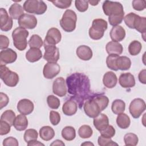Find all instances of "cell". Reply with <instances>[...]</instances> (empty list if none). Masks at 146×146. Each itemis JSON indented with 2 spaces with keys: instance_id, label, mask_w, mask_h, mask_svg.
Masks as SVG:
<instances>
[{
  "instance_id": "cell-1",
  "label": "cell",
  "mask_w": 146,
  "mask_h": 146,
  "mask_svg": "<svg viewBox=\"0 0 146 146\" xmlns=\"http://www.w3.org/2000/svg\"><path fill=\"white\" fill-rule=\"evenodd\" d=\"M68 92L72 95L71 99L75 100L81 108L84 102L92 97L90 90V81L87 76L83 73L75 72L66 79Z\"/></svg>"
},
{
  "instance_id": "cell-2",
  "label": "cell",
  "mask_w": 146,
  "mask_h": 146,
  "mask_svg": "<svg viewBox=\"0 0 146 146\" xmlns=\"http://www.w3.org/2000/svg\"><path fill=\"white\" fill-rule=\"evenodd\" d=\"M104 13L108 16V22L115 26L121 23L124 19V11L123 5L118 2L105 1L102 6Z\"/></svg>"
},
{
  "instance_id": "cell-3",
  "label": "cell",
  "mask_w": 146,
  "mask_h": 146,
  "mask_svg": "<svg viewBox=\"0 0 146 146\" xmlns=\"http://www.w3.org/2000/svg\"><path fill=\"white\" fill-rule=\"evenodd\" d=\"M29 33L25 29L21 27H17L12 33V38L15 47L19 51L25 50L27 45V38Z\"/></svg>"
},
{
  "instance_id": "cell-4",
  "label": "cell",
  "mask_w": 146,
  "mask_h": 146,
  "mask_svg": "<svg viewBox=\"0 0 146 146\" xmlns=\"http://www.w3.org/2000/svg\"><path fill=\"white\" fill-rule=\"evenodd\" d=\"M107 27L108 24L106 21L101 18L95 19L89 29L90 37L94 40L100 39L103 36L104 31L107 29Z\"/></svg>"
},
{
  "instance_id": "cell-5",
  "label": "cell",
  "mask_w": 146,
  "mask_h": 146,
  "mask_svg": "<svg viewBox=\"0 0 146 146\" xmlns=\"http://www.w3.org/2000/svg\"><path fill=\"white\" fill-rule=\"evenodd\" d=\"M76 21L77 16L75 12L73 10L67 9L64 13L59 23L64 31L70 33L75 30Z\"/></svg>"
},
{
  "instance_id": "cell-6",
  "label": "cell",
  "mask_w": 146,
  "mask_h": 146,
  "mask_svg": "<svg viewBox=\"0 0 146 146\" xmlns=\"http://www.w3.org/2000/svg\"><path fill=\"white\" fill-rule=\"evenodd\" d=\"M0 78L3 83L9 87H15L19 82V76L3 64H0Z\"/></svg>"
},
{
  "instance_id": "cell-7",
  "label": "cell",
  "mask_w": 146,
  "mask_h": 146,
  "mask_svg": "<svg viewBox=\"0 0 146 146\" xmlns=\"http://www.w3.org/2000/svg\"><path fill=\"white\" fill-rule=\"evenodd\" d=\"M23 9L29 13L41 15L47 10V5L40 0H27L23 3Z\"/></svg>"
},
{
  "instance_id": "cell-8",
  "label": "cell",
  "mask_w": 146,
  "mask_h": 146,
  "mask_svg": "<svg viewBox=\"0 0 146 146\" xmlns=\"http://www.w3.org/2000/svg\"><path fill=\"white\" fill-rule=\"evenodd\" d=\"M94 96L87 99L83 104L85 113L91 118L95 117L102 112L99 106L94 99Z\"/></svg>"
},
{
  "instance_id": "cell-9",
  "label": "cell",
  "mask_w": 146,
  "mask_h": 146,
  "mask_svg": "<svg viewBox=\"0 0 146 146\" xmlns=\"http://www.w3.org/2000/svg\"><path fill=\"white\" fill-rule=\"evenodd\" d=\"M145 103L144 100L141 98L134 99L131 102L129 106V112L135 119L139 118L145 110Z\"/></svg>"
},
{
  "instance_id": "cell-10",
  "label": "cell",
  "mask_w": 146,
  "mask_h": 146,
  "mask_svg": "<svg viewBox=\"0 0 146 146\" xmlns=\"http://www.w3.org/2000/svg\"><path fill=\"white\" fill-rule=\"evenodd\" d=\"M45 52L43 55L44 60L50 63H56L59 59V50L55 45L43 43Z\"/></svg>"
},
{
  "instance_id": "cell-11",
  "label": "cell",
  "mask_w": 146,
  "mask_h": 146,
  "mask_svg": "<svg viewBox=\"0 0 146 146\" xmlns=\"http://www.w3.org/2000/svg\"><path fill=\"white\" fill-rule=\"evenodd\" d=\"M18 23L21 27L25 29H33L37 25V19L33 15L24 14L19 18Z\"/></svg>"
},
{
  "instance_id": "cell-12",
  "label": "cell",
  "mask_w": 146,
  "mask_h": 146,
  "mask_svg": "<svg viewBox=\"0 0 146 146\" xmlns=\"http://www.w3.org/2000/svg\"><path fill=\"white\" fill-rule=\"evenodd\" d=\"M60 71V67L56 63L47 62L43 67V74L45 78L51 79Z\"/></svg>"
},
{
  "instance_id": "cell-13",
  "label": "cell",
  "mask_w": 146,
  "mask_h": 146,
  "mask_svg": "<svg viewBox=\"0 0 146 146\" xmlns=\"http://www.w3.org/2000/svg\"><path fill=\"white\" fill-rule=\"evenodd\" d=\"M62 39V34L60 31L55 27L50 29L46 34L44 43L55 45L59 43Z\"/></svg>"
},
{
  "instance_id": "cell-14",
  "label": "cell",
  "mask_w": 146,
  "mask_h": 146,
  "mask_svg": "<svg viewBox=\"0 0 146 146\" xmlns=\"http://www.w3.org/2000/svg\"><path fill=\"white\" fill-rule=\"evenodd\" d=\"M67 87L65 80L62 77H59L55 79L52 84L53 93L60 97L64 96L67 93Z\"/></svg>"
},
{
  "instance_id": "cell-15",
  "label": "cell",
  "mask_w": 146,
  "mask_h": 146,
  "mask_svg": "<svg viewBox=\"0 0 146 146\" xmlns=\"http://www.w3.org/2000/svg\"><path fill=\"white\" fill-rule=\"evenodd\" d=\"M13 19L9 17L7 11L3 9H0V29L2 31H8L12 29Z\"/></svg>"
},
{
  "instance_id": "cell-16",
  "label": "cell",
  "mask_w": 146,
  "mask_h": 146,
  "mask_svg": "<svg viewBox=\"0 0 146 146\" xmlns=\"http://www.w3.org/2000/svg\"><path fill=\"white\" fill-rule=\"evenodd\" d=\"M17 58V52L11 48H6L0 52V63L5 65L14 63Z\"/></svg>"
},
{
  "instance_id": "cell-17",
  "label": "cell",
  "mask_w": 146,
  "mask_h": 146,
  "mask_svg": "<svg viewBox=\"0 0 146 146\" xmlns=\"http://www.w3.org/2000/svg\"><path fill=\"white\" fill-rule=\"evenodd\" d=\"M17 110L21 114L27 115L32 113L34 110V103L29 99H23L20 100L17 104Z\"/></svg>"
},
{
  "instance_id": "cell-18",
  "label": "cell",
  "mask_w": 146,
  "mask_h": 146,
  "mask_svg": "<svg viewBox=\"0 0 146 146\" xmlns=\"http://www.w3.org/2000/svg\"><path fill=\"white\" fill-rule=\"evenodd\" d=\"M120 85L125 88H132L135 85V79L134 76L130 72L121 74L119 78Z\"/></svg>"
},
{
  "instance_id": "cell-19",
  "label": "cell",
  "mask_w": 146,
  "mask_h": 146,
  "mask_svg": "<svg viewBox=\"0 0 146 146\" xmlns=\"http://www.w3.org/2000/svg\"><path fill=\"white\" fill-rule=\"evenodd\" d=\"M110 35L113 42H119L122 41L125 36V29L119 25L113 26L110 31Z\"/></svg>"
},
{
  "instance_id": "cell-20",
  "label": "cell",
  "mask_w": 146,
  "mask_h": 146,
  "mask_svg": "<svg viewBox=\"0 0 146 146\" xmlns=\"http://www.w3.org/2000/svg\"><path fill=\"white\" fill-rule=\"evenodd\" d=\"M93 123L96 129L100 132L109 125V119L106 115L100 113L94 117Z\"/></svg>"
},
{
  "instance_id": "cell-21",
  "label": "cell",
  "mask_w": 146,
  "mask_h": 146,
  "mask_svg": "<svg viewBox=\"0 0 146 146\" xmlns=\"http://www.w3.org/2000/svg\"><path fill=\"white\" fill-rule=\"evenodd\" d=\"M78 58L83 60H89L92 57V51L91 48L86 45L79 46L76 50Z\"/></svg>"
},
{
  "instance_id": "cell-22",
  "label": "cell",
  "mask_w": 146,
  "mask_h": 146,
  "mask_svg": "<svg viewBox=\"0 0 146 146\" xmlns=\"http://www.w3.org/2000/svg\"><path fill=\"white\" fill-rule=\"evenodd\" d=\"M77 110L78 104L72 99L67 100L62 106V111L67 116L74 115L77 112Z\"/></svg>"
},
{
  "instance_id": "cell-23",
  "label": "cell",
  "mask_w": 146,
  "mask_h": 146,
  "mask_svg": "<svg viewBox=\"0 0 146 146\" xmlns=\"http://www.w3.org/2000/svg\"><path fill=\"white\" fill-rule=\"evenodd\" d=\"M117 78L116 74L112 71H108L103 76V83L108 88H112L116 85Z\"/></svg>"
},
{
  "instance_id": "cell-24",
  "label": "cell",
  "mask_w": 146,
  "mask_h": 146,
  "mask_svg": "<svg viewBox=\"0 0 146 146\" xmlns=\"http://www.w3.org/2000/svg\"><path fill=\"white\" fill-rule=\"evenodd\" d=\"M106 50L107 52L109 54H115L119 55L123 51V47L121 44L117 42L111 41L107 43L106 46Z\"/></svg>"
},
{
  "instance_id": "cell-25",
  "label": "cell",
  "mask_w": 146,
  "mask_h": 146,
  "mask_svg": "<svg viewBox=\"0 0 146 146\" xmlns=\"http://www.w3.org/2000/svg\"><path fill=\"white\" fill-rule=\"evenodd\" d=\"M14 127L19 131L26 129L28 126V120L25 115H18L15 119L13 123Z\"/></svg>"
},
{
  "instance_id": "cell-26",
  "label": "cell",
  "mask_w": 146,
  "mask_h": 146,
  "mask_svg": "<svg viewBox=\"0 0 146 146\" xmlns=\"http://www.w3.org/2000/svg\"><path fill=\"white\" fill-rule=\"evenodd\" d=\"M9 13L12 18L14 19H19V18L24 14L23 7L17 3H14L11 5L9 9Z\"/></svg>"
},
{
  "instance_id": "cell-27",
  "label": "cell",
  "mask_w": 146,
  "mask_h": 146,
  "mask_svg": "<svg viewBox=\"0 0 146 146\" xmlns=\"http://www.w3.org/2000/svg\"><path fill=\"white\" fill-rule=\"evenodd\" d=\"M42 57V52L39 48H30L26 53V58L30 62H37Z\"/></svg>"
},
{
  "instance_id": "cell-28",
  "label": "cell",
  "mask_w": 146,
  "mask_h": 146,
  "mask_svg": "<svg viewBox=\"0 0 146 146\" xmlns=\"http://www.w3.org/2000/svg\"><path fill=\"white\" fill-rule=\"evenodd\" d=\"M39 136L44 141H49L53 139L55 132L53 128L50 126H43L39 129Z\"/></svg>"
},
{
  "instance_id": "cell-29",
  "label": "cell",
  "mask_w": 146,
  "mask_h": 146,
  "mask_svg": "<svg viewBox=\"0 0 146 146\" xmlns=\"http://www.w3.org/2000/svg\"><path fill=\"white\" fill-rule=\"evenodd\" d=\"M131 66V59L125 56H121L116 60V67L118 70L121 71L127 70L130 68Z\"/></svg>"
},
{
  "instance_id": "cell-30",
  "label": "cell",
  "mask_w": 146,
  "mask_h": 146,
  "mask_svg": "<svg viewBox=\"0 0 146 146\" xmlns=\"http://www.w3.org/2000/svg\"><path fill=\"white\" fill-rule=\"evenodd\" d=\"M133 29H136L137 31L144 35L146 31L145 17H140L137 15L133 24Z\"/></svg>"
},
{
  "instance_id": "cell-31",
  "label": "cell",
  "mask_w": 146,
  "mask_h": 146,
  "mask_svg": "<svg viewBox=\"0 0 146 146\" xmlns=\"http://www.w3.org/2000/svg\"><path fill=\"white\" fill-rule=\"evenodd\" d=\"M116 124L117 126L121 129H127L131 124L129 117L124 113L118 114L116 118Z\"/></svg>"
},
{
  "instance_id": "cell-32",
  "label": "cell",
  "mask_w": 146,
  "mask_h": 146,
  "mask_svg": "<svg viewBox=\"0 0 146 146\" xmlns=\"http://www.w3.org/2000/svg\"><path fill=\"white\" fill-rule=\"evenodd\" d=\"M125 108V103L121 99H116L112 103L111 110L114 114L118 115L124 112Z\"/></svg>"
},
{
  "instance_id": "cell-33",
  "label": "cell",
  "mask_w": 146,
  "mask_h": 146,
  "mask_svg": "<svg viewBox=\"0 0 146 146\" xmlns=\"http://www.w3.org/2000/svg\"><path fill=\"white\" fill-rule=\"evenodd\" d=\"M62 136L67 141L73 140L76 137V131L75 128L71 126H66L63 128Z\"/></svg>"
},
{
  "instance_id": "cell-34",
  "label": "cell",
  "mask_w": 146,
  "mask_h": 146,
  "mask_svg": "<svg viewBox=\"0 0 146 146\" xmlns=\"http://www.w3.org/2000/svg\"><path fill=\"white\" fill-rule=\"evenodd\" d=\"M28 43L30 48H40L43 46V42L42 38L39 35L34 34L30 37Z\"/></svg>"
},
{
  "instance_id": "cell-35",
  "label": "cell",
  "mask_w": 146,
  "mask_h": 146,
  "mask_svg": "<svg viewBox=\"0 0 146 146\" xmlns=\"http://www.w3.org/2000/svg\"><path fill=\"white\" fill-rule=\"evenodd\" d=\"M141 48L142 45L138 40H133L128 46L129 53L132 56L138 55L140 52Z\"/></svg>"
},
{
  "instance_id": "cell-36",
  "label": "cell",
  "mask_w": 146,
  "mask_h": 146,
  "mask_svg": "<svg viewBox=\"0 0 146 146\" xmlns=\"http://www.w3.org/2000/svg\"><path fill=\"white\" fill-rule=\"evenodd\" d=\"M79 136L82 139H87L91 137L93 130L88 125H83L78 129Z\"/></svg>"
},
{
  "instance_id": "cell-37",
  "label": "cell",
  "mask_w": 146,
  "mask_h": 146,
  "mask_svg": "<svg viewBox=\"0 0 146 146\" xmlns=\"http://www.w3.org/2000/svg\"><path fill=\"white\" fill-rule=\"evenodd\" d=\"M15 117V113L12 110H8L3 112L1 116V120L5 121L12 126L13 125V123Z\"/></svg>"
},
{
  "instance_id": "cell-38",
  "label": "cell",
  "mask_w": 146,
  "mask_h": 146,
  "mask_svg": "<svg viewBox=\"0 0 146 146\" xmlns=\"http://www.w3.org/2000/svg\"><path fill=\"white\" fill-rule=\"evenodd\" d=\"M94 98L99 106L102 111L107 107L109 103V99L107 96L103 95H96L94 96Z\"/></svg>"
},
{
  "instance_id": "cell-39",
  "label": "cell",
  "mask_w": 146,
  "mask_h": 146,
  "mask_svg": "<svg viewBox=\"0 0 146 146\" xmlns=\"http://www.w3.org/2000/svg\"><path fill=\"white\" fill-rule=\"evenodd\" d=\"M124 141L125 145H136L139 141L137 136L133 133H126L124 136Z\"/></svg>"
},
{
  "instance_id": "cell-40",
  "label": "cell",
  "mask_w": 146,
  "mask_h": 146,
  "mask_svg": "<svg viewBox=\"0 0 146 146\" xmlns=\"http://www.w3.org/2000/svg\"><path fill=\"white\" fill-rule=\"evenodd\" d=\"M38 137V133L36 130L34 129H27L23 136L24 140L26 143H29V141L37 140Z\"/></svg>"
},
{
  "instance_id": "cell-41",
  "label": "cell",
  "mask_w": 146,
  "mask_h": 146,
  "mask_svg": "<svg viewBox=\"0 0 146 146\" xmlns=\"http://www.w3.org/2000/svg\"><path fill=\"white\" fill-rule=\"evenodd\" d=\"M119 55L115 54L109 55L106 58V64L107 67L113 71H117L118 69L116 67V60Z\"/></svg>"
},
{
  "instance_id": "cell-42",
  "label": "cell",
  "mask_w": 146,
  "mask_h": 146,
  "mask_svg": "<svg viewBox=\"0 0 146 146\" xmlns=\"http://www.w3.org/2000/svg\"><path fill=\"white\" fill-rule=\"evenodd\" d=\"M47 103L48 107L51 109H58L60 104L59 99L54 96V95H48L47 98Z\"/></svg>"
},
{
  "instance_id": "cell-43",
  "label": "cell",
  "mask_w": 146,
  "mask_h": 146,
  "mask_svg": "<svg viewBox=\"0 0 146 146\" xmlns=\"http://www.w3.org/2000/svg\"><path fill=\"white\" fill-rule=\"evenodd\" d=\"M137 15L134 13H130L124 17V22L129 28L133 29V24Z\"/></svg>"
},
{
  "instance_id": "cell-44",
  "label": "cell",
  "mask_w": 146,
  "mask_h": 146,
  "mask_svg": "<svg viewBox=\"0 0 146 146\" xmlns=\"http://www.w3.org/2000/svg\"><path fill=\"white\" fill-rule=\"evenodd\" d=\"M101 136L107 137V138H112L115 135V129L113 126L111 125H108L106 128L100 131Z\"/></svg>"
},
{
  "instance_id": "cell-45",
  "label": "cell",
  "mask_w": 146,
  "mask_h": 146,
  "mask_svg": "<svg viewBox=\"0 0 146 146\" xmlns=\"http://www.w3.org/2000/svg\"><path fill=\"white\" fill-rule=\"evenodd\" d=\"M75 5L76 9L80 12H84L88 8V1L85 0H76Z\"/></svg>"
},
{
  "instance_id": "cell-46",
  "label": "cell",
  "mask_w": 146,
  "mask_h": 146,
  "mask_svg": "<svg viewBox=\"0 0 146 146\" xmlns=\"http://www.w3.org/2000/svg\"><path fill=\"white\" fill-rule=\"evenodd\" d=\"M54 6L59 9H67L70 7L72 1L68 0H56L51 1Z\"/></svg>"
},
{
  "instance_id": "cell-47",
  "label": "cell",
  "mask_w": 146,
  "mask_h": 146,
  "mask_svg": "<svg viewBox=\"0 0 146 146\" xmlns=\"http://www.w3.org/2000/svg\"><path fill=\"white\" fill-rule=\"evenodd\" d=\"M98 144L100 146H109V145H117V144L113 142L111 138H107L100 136L98 139Z\"/></svg>"
},
{
  "instance_id": "cell-48",
  "label": "cell",
  "mask_w": 146,
  "mask_h": 146,
  "mask_svg": "<svg viewBox=\"0 0 146 146\" xmlns=\"http://www.w3.org/2000/svg\"><path fill=\"white\" fill-rule=\"evenodd\" d=\"M50 121L53 125H58L60 121V115L59 112L51 111L50 112Z\"/></svg>"
},
{
  "instance_id": "cell-49",
  "label": "cell",
  "mask_w": 146,
  "mask_h": 146,
  "mask_svg": "<svg viewBox=\"0 0 146 146\" xmlns=\"http://www.w3.org/2000/svg\"><path fill=\"white\" fill-rule=\"evenodd\" d=\"M11 127V126L6 121L0 120V135L2 136L9 133Z\"/></svg>"
},
{
  "instance_id": "cell-50",
  "label": "cell",
  "mask_w": 146,
  "mask_h": 146,
  "mask_svg": "<svg viewBox=\"0 0 146 146\" xmlns=\"http://www.w3.org/2000/svg\"><path fill=\"white\" fill-rule=\"evenodd\" d=\"M132 7L137 11H142L145 9L146 3L143 0H134L132 2Z\"/></svg>"
},
{
  "instance_id": "cell-51",
  "label": "cell",
  "mask_w": 146,
  "mask_h": 146,
  "mask_svg": "<svg viewBox=\"0 0 146 146\" xmlns=\"http://www.w3.org/2000/svg\"><path fill=\"white\" fill-rule=\"evenodd\" d=\"M19 145L18 140L12 137H9L6 139H5L3 141V146H9V145H12V146H18Z\"/></svg>"
},
{
  "instance_id": "cell-52",
  "label": "cell",
  "mask_w": 146,
  "mask_h": 146,
  "mask_svg": "<svg viewBox=\"0 0 146 146\" xmlns=\"http://www.w3.org/2000/svg\"><path fill=\"white\" fill-rule=\"evenodd\" d=\"M9 39L6 36L0 35V48L1 50L6 49L9 45Z\"/></svg>"
},
{
  "instance_id": "cell-53",
  "label": "cell",
  "mask_w": 146,
  "mask_h": 146,
  "mask_svg": "<svg viewBox=\"0 0 146 146\" xmlns=\"http://www.w3.org/2000/svg\"><path fill=\"white\" fill-rule=\"evenodd\" d=\"M9 102L8 96L3 92H0V109H2L6 107Z\"/></svg>"
},
{
  "instance_id": "cell-54",
  "label": "cell",
  "mask_w": 146,
  "mask_h": 146,
  "mask_svg": "<svg viewBox=\"0 0 146 146\" xmlns=\"http://www.w3.org/2000/svg\"><path fill=\"white\" fill-rule=\"evenodd\" d=\"M139 80L143 84H146V70L143 69L139 74Z\"/></svg>"
},
{
  "instance_id": "cell-55",
  "label": "cell",
  "mask_w": 146,
  "mask_h": 146,
  "mask_svg": "<svg viewBox=\"0 0 146 146\" xmlns=\"http://www.w3.org/2000/svg\"><path fill=\"white\" fill-rule=\"evenodd\" d=\"M27 144V145H29V146H32V145H44V144L40 143L39 141H37L36 140L29 141Z\"/></svg>"
},
{
  "instance_id": "cell-56",
  "label": "cell",
  "mask_w": 146,
  "mask_h": 146,
  "mask_svg": "<svg viewBox=\"0 0 146 146\" xmlns=\"http://www.w3.org/2000/svg\"><path fill=\"white\" fill-rule=\"evenodd\" d=\"M51 145H64V143L60 140H56L51 144Z\"/></svg>"
},
{
  "instance_id": "cell-57",
  "label": "cell",
  "mask_w": 146,
  "mask_h": 146,
  "mask_svg": "<svg viewBox=\"0 0 146 146\" xmlns=\"http://www.w3.org/2000/svg\"><path fill=\"white\" fill-rule=\"evenodd\" d=\"M88 1V3H90L92 6H96L99 2V1Z\"/></svg>"
},
{
  "instance_id": "cell-58",
  "label": "cell",
  "mask_w": 146,
  "mask_h": 146,
  "mask_svg": "<svg viewBox=\"0 0 146 146\" xmlns=\"http://www.w3.org/2000/svg\"><path fill=\"white\" fill-rule=\"evenodd\" d=\"M82 145H94V144H92V143L90 142V141H87V142H85L84 143H82L81 144Z\"/></svg>"
}]
</instances>
